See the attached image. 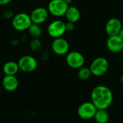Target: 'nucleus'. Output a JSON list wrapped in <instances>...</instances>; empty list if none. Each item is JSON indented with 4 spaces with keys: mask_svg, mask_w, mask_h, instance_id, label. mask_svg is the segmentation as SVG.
Masks as SVG:
<instances>
[{
    "mask_svg": "<svg viewBox=\"0 0 123 123\" xmlns=\"http://www.w3.org/2000/svg\"><path fill=\"white\" fill-rule=\"evenodd\" d=\"M94 118L97 123H107L110 120V115L107 109H97Z\"/></svg>",
    "mask_w": 123,
    "mask_h": 123,
    "instance_id": "dca6fc26",
    "label": "nucleus"
},
{
    "mask_svg": "<svg viewBox=\"0 0 123 123\" xmlns=\"http://www.w3.org/2000/svg\"><path fill=\"white\" fill-rule=\"evenodd\" d=\"M69 43L63 37L54 38L51 44L52 51L58 56L66 55L69 52Z\"/></svg>",
    "mask_w": 123,
    "mask_h": 123,
    "instance_id": "1a4fd4ad",
    "label": "nucleus"
},
{
    "mask_svg": "<svg viewBox=\"0 0 123 123\" xmlns=\"http://www.w3.org/2000/svg\"><path fill=\"white\" fill-rule=\"evenodd\" d=\"M66 62L68 67L72 69L79 70L84 67L85 63V58L84 55L77 51H69L66 57Z\"/></svg>",
    "mask_w": 123,
    "mask_h": 123,
    "instance_id": "423d86ee",
    "label": "nucleus"
},
{
    "mask_svg": "<svg viewBox=\"0 0 123 123\" xmlns=\"http://www.w3.org/2000/svg\"><path fill=\"white\" fill-rule=\"evenodd\" d=\"M30 15L32 23L40 25L44 23L48 20L49 12L48 9L43 7H37L31 12Z\"/></svg>",
    "mask_w": 123,
    "mask_h": 123,
    "instance_id": "9d476101",
    "label": "nucleus"
},
{
    "mask_svg": "<svg viewBox=\"0 0 123 123\" xmlns=\"http://www.w3.org/2000/svg\"><path fill=\"white\" fill-rule=\"evenodd\" d=\"M91 99L97 109H107L113 101V94L105 86H97L92 91Z\"/></svg>",
    "mask_w": 123,
    "mask_h": 123,
    "instance_id": "f257e3e1",
    "label": "nucleus"
},
{
    "mask_svg": "<svg viewBox=\"0 0 123 123\" xmlns=\"http://www.w3.org/2000/svg\"><path fill=\"white\" fill-rule=\"evenodd\" d=\"M69 5L64 0H50L48 4L49 14L55 17L65 16Z\"/></svg>",
    "mask_w": 123,
    "mask_h": 123,
    "instance_id": "20e7f679",
    "label": "nucleus"
},
{
    "mask_svg": "<svg viewBox=\"0 0 123 123\" xmlns=\"http://www.w3.org/2000/svg\"><path fill=\"white\" fill-rule=\"evenodd\" d=\"M30 15L26 12H19L13 16L12 24L13 28L17 31H25L28 30L32 25Z\"/></svg>",
    "mask_w": 123,
    "mask_h": 123,
    "instance_id": "f03ea898",
    "label": "nucleus"
},
{
    "mask_svg": "<svg viewBox=\"0 0 123 123\" xmlns=\"http://www.w3.org/2000/svg\"><path fill=\"white\" fill-rule=\"evenodd\" d=\"M89 68L93 75L96 77H101L104 75L108 70V60L103 57H99L92 61Z\"/></svg>",
    "mask_w": 123,
    "mask_h": 123,
    "instance_id": "7ed1b4c3",
    "label": "nucleus"
},
{
    "mask_svg": "<svg viewBox=\"0 0 123 123\" xmlns=\"http://www.w3.org/2000/svg\"><path fill=\"white\" fill-rule=\"evenodd\" d=\"M28 31L30 35L34 38H38L43 33V30L40 25L35 23H32V25L28 28Z\"/></svg>",
    "mask_w": 123,
    "mask_h": 123,
    "instance_id": "f3484780",
    "label": "nucleus"
},
{
    "mask_svg": "<svg viewBox=\"0 0 123 123\" xmlns=\"http://www.w3.org/2000/svg\"><path fill=\"white\" fill-rule=\"evenodd\" d=\"M66 32L73 31L75 29V23H74L72 22L67 21L66 22Z\"/></svg>",
    "mask_w": 123,
    "mask_h": 123,
    "instance_id": "aec40b11",
    "label": "nucleus"
},
{
    "mask_svg": "<svg viewBox=\"0 0 123 123\" xmlns=\"http://www.w3.org/2000/svg\"><path fill=\"white\" fill-rule=\"evenodd\" d=\"M120 81L123 83V75H122L121 77H120Z\"/></svg>",
    "mask_w": 123,
    "mask_h": 123,
    "instance_id": "b1692460",
    "label": "nucleus"
},
{
    "mask_svg": "<svg viewBox=\"0 0 123 123\" xmlns=\"http://www.w3.org/2000/svg\"><path fill=\"white\" fill-rule=\"evenodd\" d=\"M123 28L121 21L116 17H112L108 20L105 25V32L109 36H117L119 34Z\"/></svg>",
    "mask_w": 123,
    "mask_h": 123,
    "instance_id": "f8f14e48",
    "label": "nucleus"
},
{
    "mask_svg": "<svg viewBox=\"0 0 123 123\" xmlns=\"http://www.w3.org/2000/svg\"><path fill=\"white\" fill-rule=\"evenodd\" d=\"M118 36H119L122 39H123V27L121 28V30H120V33H119Z\"/></svg>",
    "mask_w": 123,
    "mask_h": 123,
    "instance_id": "4be33fe9",
    "label": "nucleus"
},
{
    "mask_svg": "<svg viewBox=\"0 0 123 123\" xmlns=\"http://www.w3.org/2000/svg\"><path fill=\"white\" fill-rule=\"evenodd\" d=\"M19 70L24 72H34L37 67V61L31 55L22 56L18 61Z\"/></svg>",
    "mask_w": 123,
    "mask_h": 123,
    "instance_id": "6e6552de",
    "label": "nucleus"
},
{
    "mask_svg": "<svg viewBox=\"0 0 123 123\" xmlns=\"http://www.w3.org/2000/svg\"><path fill=\"white\" fill-rule=\"evenodd\" d=\"M12 0H0V6H4L9 4Z\"/></svg>",
    "mask_w": 123,
    "mask_h": 123,
    "instance_id": "412c9836",
    "label": "nucleus"
},
{
    "mask_svg": "<svg viewBox=\"0 0 123 123\" xmlns=\"http://www.w3.org/2000/svg\"><path fill=\"white\" fill-rule=\"evenodd\" d=\"M2 70L5 75H16L19 71V67L18 62L9 61L4 65Z\"/></svg>",
    "mask_w": 123,
    "mask_h": 123,
    "instance_id": "2eb2a0df",
    "label": "nucleus"
},
{
    "mask_svg": "<svg viewBox=\"0 0 123 123\" xmlns=\"http://www.w3.org/2000/svg\"><path fill=\"white\" fill-rule=\"evenodd\" d=\"M18 86L19 81L15 75H5L2 79V86L9 92L16 91Z\"/></svg>",
    "mask_w": 123,
    "mask_h": 123,
    "instance_id": "ddd939ff",
    "label": "nucleus"
},
{
    "mask_svg": "<svg viewBox=\"0 0 123 123\" xmlns=\"http://www.w3.org/2000/svg\"><path fill=\"white\" fill-rule=\"evenodd\" d=\"M92 75V74L90 70V68L86 67H82L79 68L78 70V73H77L79 78L81 80H88L91 77Z\"/></svg>",
    "mask_w": 123,
    "mask_h": 123,
    "instance_id": "a211bd4d",
    "label": "nucleus"
},
{
    "mask_svg": "<svg viewBox=\"0 0 123 123\" xmlns=\"http://www.w3.org/2000/svg\"><path fill=\"white\" fill-rule=\"evenodd\" d=\"M107 49L112 53H119L123 50V39L118 35L109 36L106 41Z\"/></svg>",
    "mask_w": 123,
    "mask_h": 123,
    "instance_id": "9b49d317",
    "label": "nucleus"
},
{
    "mask_svg": "<svg viewBox=\"0 0 123 123\" xmlns=\"http://www.w3.org/2000/svg\"><path fill=\"white\" fill-rule=\"evenodd\" d=\"M65 17H66L67 21L76 23L80 20L81 12L76 7L69 6L66 12Z\"/></svg>",
    "mask_w": 123,
    "mask_h": 123,
    "instance_id": "4468645a",
    "label": "nucleus"
},
{
    "mask_svg": "<svg viewBox=\"0 0 123 123\" xmlns=\"http://www.w3.org/2000/svg\"><path fill=\"white\" fill-rule=\"evenodd\" d=\"M48 34L53 38L63 37L66 33V22L61 20H55L50 22L47 28Z\"/></svg>",
    "mask_w": 123,
    "mask_h": 123,
    "instance_id": "39448f33",
    "label": "nucleus"
},
{
    "mask_svg": "<svg viewBox=\"0 0 123 123\" xmlns=\"http://www.w3.org/2000/svg\"><path fill=\"white\" fill-rule=\"evenodd\" d=\"M97 108L92 101H85L77 109L78 115L83 120H90L94 117Z\"/></svg>",
    "mask_w": 123,
    "mask_h": 123,
    "instance_id": "0eeeda50",
    "label": "nucleus"
},
{
    "mask_svg": "<svg viewBox=\"0 0 123 123\" xmlns=\"http://www.w3.org/2000/svg\"><path fill=\"white\" fill-rule=\"evenodd\" d=\"M64 1H65L68 4V5H69V4L72 2V1H73V0H64Z\"/></svg>",
    "mask_w": 123,
    "mask_h": 123,
    "instance_id": "5701e85b",
    "label": "nucleus"
},
{
    "mask_svg": "<svg viewBox=\"0 0 123 123\" xmlns=\"http://www.w3.org/2000/svg\"><path fill=\"white\" fill-rule=\"evenodd\" d=\"M30 46H31L32 50H33L35 51H37L41 49L42 44H41L40 41L38 38H34L31 42Z\"/></svg>",
    "mask_w": 123,
    "mask_h": 123,
    "instance_id": "6ab92c4d",
    "label": "nucleus"
}]
</instances>
